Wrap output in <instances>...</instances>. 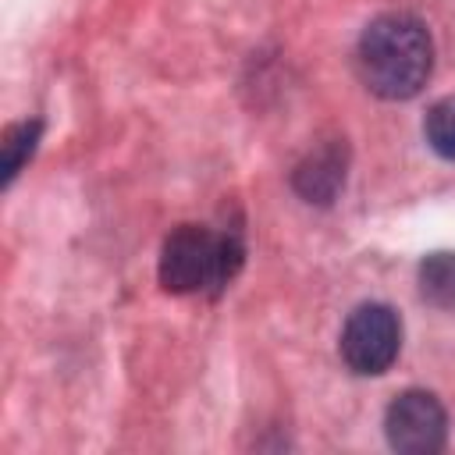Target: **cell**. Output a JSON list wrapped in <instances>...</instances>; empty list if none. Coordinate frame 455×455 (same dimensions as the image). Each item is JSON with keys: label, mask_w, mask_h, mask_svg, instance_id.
<instances>
[{"label": "cell", "mask_w": 455, "mask_h": 455, "mask_svg": "<svg viewBox=\"0 0 455 455\" xmlns=\"http://www.w3.org/2000/svg\"><path fill=\"white\" fill-rule=\"evenodd\" d=\"M291 185H295V192H299L306 203H316V206L334 203V196H338L341 185H345V142L316 146V149L295 167Z\"/></svg>", "instance_id": "5"}, {"label": "cell", "mask_w": 455, "mask_h": 455, "mask_svg": "<svg viewBox=\"0 0 455 455\" xmlns=\"http://www.w3.org/2000/svg\"><path fill=\"white\" fill-rule=\"evenodd\" d=\"M341 359L352 373L359 377H377L384 373L402 348V320L391 306L384 302H366L359 306L345 327H341Z\"/></svg>", "instance_id": "3"}, {"label": "cell", "mask_w": 455, "mask_h": 455, "mask_svg": "<svg viewBox=\"0 0 455 455\" xmlns=\"http://www.w3.org/2000/svg\"><path fill=\"white\" fill-rule=\"evenodd\" d=\"M387 444L402 455H434L444 448L448 437V412L430 391H402L384 416Z\"/></svg>", "instance_id": "4"}, {"label": "cell", "mask_w": 455, "mask_h": 455, "mask_svg": "<svg viewBox=\"0 0 455 455\" xmlns=\"http://www.w3.org/2000/svg\"><path fill=\"white\" fill-rule=\"evenodd\" d=\"M363 85L380 100H412L434 71V43L419 18L380 14L373 18L355 50Z\"/></svg>", "instance_id": "1"}, {"label": "cell", "mask_w": 455, "mask_h": 455, "mask_svg": "<svg viewBox=\"0 0 455 455\" xmlns=\"http://www.w3.org/2000/svg\"><path fill=\"white\" fill-rule=\"evenodd\" d=\"M419 295L437 309H455V252H430L419 263Z\"/></svg>", "instance_id": "7"}, {"label": "cell", "mask_w": 455, "mask_h": 455, "mask_svg": "<svg viewBox=\"0 0 455 455\" xmlns=\"http://www.w3.org/2000/svg\"><path fill=\"white\" fill-rule=\"evenodd\" d=\"M423 135L434 153H441L444 160H455V96H444L427 110Z\"/></svg>", "instance_id": "8"}, {"label": "cell", "mask_w": 455, "mask_h": 455, "mask_svg": "<svg viewBox=\"0 0 455 455\" xmlns=\"http://www.w3.org/2000/svg\"><path fill=\"white\" fill-rule=\"evenodd\" d=\"M242 242L231 231H210L199 224H181L164 238L160 249V284L171 295L220 291L242 267Z\"/></svg>", "instance_id": "2"}, {"label": "cell", "mask_w": 455, "mask_h": 455, "mask_svg": "<svg viewBox=\"0 0 455 455\" xmlns=\"http://www.w3.org/2000/svg\"><path fill=\"white\" fill-rule=\"evenodd\" d=\"M39 135H43V121H36V117L4 128V139H0V178H4V185H11L18 178V171L32 160V153L39 146Z\"/></svg>", "instance_id": "6"}]
</instances>
